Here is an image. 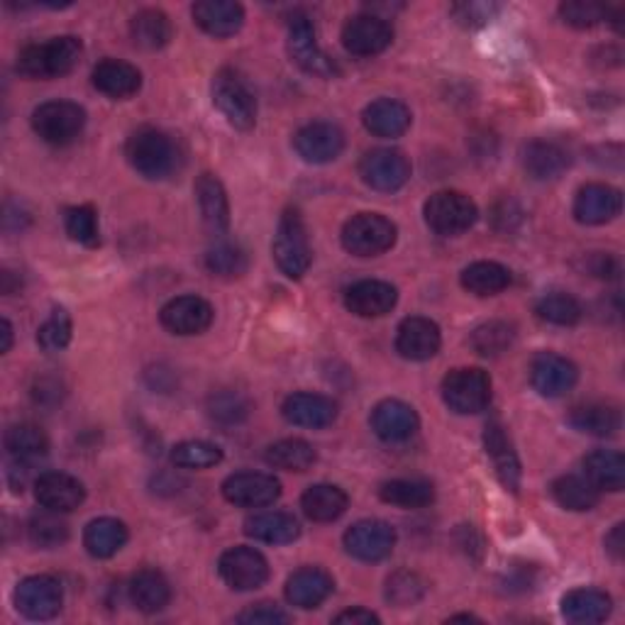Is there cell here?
Listing matches in <instances>:
<instances>
[{
    "label": "cell",
    "instance_id": "cell-34",
    "mask_svg": "<svg viewBox=\"0 0 625 625\" xmlns=\"http://www.w3.org/2000/svg\"><path fill=\"white\" fill-rule=\"evenodd\" d=\"M128 596L137 611L142 614H159L171 602V586L167 577L157 569H140L130 579Z\"/></svg>",
    "mask_w": 625,
    "mask_h": 625
},
{
    "label": "cell",
    "instance_id": "cell-35",
    "mask_svg": "<svg viewBox=\"0 0 625 625\" xmlns=\"http://www.w3.org/2000/svg\"><path fill=\"white\" fill-rule=\"evenodd\" d=\"M128 525L118 518H96L83 530V547L89 549V555L96 559H108L118 555L128 543Z\"/></svg>",
    "mask_w": 625,
    "mask_h": 625
},
{
    "label": "cell",
    "instance_id": "cell-17",
    "mask_svg": "<svg viewBox=\"0 0 625 625\" xmlns=\"http://www.w3.org/2000/svg\"><path fill=\"white\" fill-rule=\"evenodd\" d=\"M577 381H579V369L572 359L555 353H540L533 359L530 384L540 396L562 398L577 386Z\"/></svg>",
    "mask_w": 625,
    "mask_h": 625
},
{
    "label": "cell",
    "instance_id": "cell-56",
    "mask_svg": "<svg viewBox=\"0 0 625 625\" xmlns=\"http://www.w3.org/2000/svg\"><path fill=\"white\" fill-rule=\"evenodd\" d=\"M237 623H247V625H279V623H289L291 616L286 614L284 608H279L277 604H269V602H261L245 608L240 616L235 618Z\"/></svg>",
    "mask_w": 625,
    "mask_h": 625
},
{
    "label": "cell",
    "instance_id": "cell-25",
    "mask_svg": "<svg viewBox=\"0 0 625 625\" xmlns=\"http://www.w3.org/2000/svg\"><path fill=\"white\" fill-rule=\"evenodd\" d=\"M191 12L198 28L218 40L237 34L245 24V8L235 0H198Z\"/></svg>",
    "mask_w": 625,
    "mask_h": 625
},
{
    "label": "cell",
    "instance_id": "cell-20",
    "mask_svg": "<svg viewBox=\"0 0 625 625\" xmlns=\"http://www.w3.org/2000/svg\"><path fill=\"white\" fill-rule=\"evenodd\" d=\"M443 333L437 323L423 316H410L396 333V353L410 361H425L440 353Z\"/></svg>",
    "mask_w": 625,
    "mask_h": 625
},
{
    "label": "cell",
    "instance_id": "cell-44",
    "mask_svg": "<svg viewBox=\"0 0 625 625\" xmlns=\"http://www.w3.org/2000/svg\"><path fill=\"white\" fill-rule=\"evenodd\" d=\"M379 496L384 504L398 508H425L435 502V489L423 479H391L381 484Z\"/></svg>",
    "mask_w": 625,
    "mask_h": 625
},
{
    "label": "cell",
    "instance_id": "cell-12",
    "mask_svg": "<svg viewBox=\"0 0 625 625\" xmlns=\"http://www.w3.org/2000/svg\"><path fill=\"white\" fill-rule=\"evenodd\" d=\"M16 606L30 621H52L65 606V586L52 574H32L18 584Z\"/></svg>",
    "mask_w": 625,
    "mask_h": 625
},
{
    "label": "cell",
    "instance_id": "cell-52",
    "mask_svg": "<svg viewBox=\"0 0 625 625\" xmlns=\"http://www.w3.org/2000/svg\"><path fill=\"white\" fill-rule=\"evenodd\" d=\"M67 232L73 242L83 247L101 245V230H98V212L93 206H73L65 212Z\"/></svg>",
    "mask_w": 625,
    "mask_h": 625
},
{
    "label": "cell",
    "instance_id": "cell-4",
    "mask_svg": "<svg viewBox=\"0 0 625 625\" xmlns=\"http://www.w3.org/2000/svg\"><path fill=\"white\" fill-rule=\"evenodd\" d=\"M212 106L237 130H252L257 122V98L235 69H220L210 86Z\"/></svg>",
    "mask_w": 625,
    "mask_h": 625
},
{
    "label": "cell",
    "instance_id": "cell-1",
    "mask_svg": "<svg viewBox=\"0 0 625 625\" xmlns=\"http://www.w3.org/2000/svg\"><path fill=\"white\" fill-rule=\"evenodd\" d=\"M125 157L130 167L149 181L169 179L181 167V149L173 137L157 128H140L128 137Z\"/></svg>",
    "mask_w": 625,
    "mask_h": 625
},
{
    "label": "cell",
    "instance_id": "cell-31",
    "mask_svg": "<svg viewBox=\"0 0 625 625\" xmlns=\"http://www.w3.org/2000/svg\"><path fill=\"white\" fill-rule=\"evenodd\" d=\"M245 533L267 545H289L301 537V523L286 510H261L245 520Z\"/></svg>",
    "mask_w": 625,
    "mask_h": 625
},
{
    "label": "cell",
    "instance_id": "cell-6",
    "mask_svg": "<svg viewBox=\"0 0 625 625\" xmlns=\"http://www.w3.org/2000/svg\"><path fill=\"white\" fill-rule=\"evenodd\" d=\"M86 128V110L71 101H47L32 110V130L42 142L67 147L77 142Z\"/></svg>",
    "mask_w": 625,
    "mask_h": 625
},
{
    "label": "cell",
    "instance_id": "cell-7",
    "mask_svg": "<svg viewBox=\"0 0 625 625\" xmlns=\"http://www.w3.org/2000/svg\"><path fill=\"white\" fill-rule=\"evenodd\" d=\"M443 401L459 416H474L492 401V379L479 367L453 369L443 379Z\"/></svg>",
    "mask_w": 625,
    "mask_h": 625
},
{
    "label": "cell",
    "instance_id": "cell-60",
    "mask_svg": "<svg viewBox=\"0 0 625 625\" xmlns=\"http://www.w3.org/2000/svg\"><path fill=\"white\" fill-rule=\"evenodd\" d=\"M335 623H353V625H379L381 618L367 608H349L335 616Z\"/></svg>",
    "mask_w": 625,
    "mask_h": 625
},
{
    "label": "cell",
    "instance_id": "cell-19",
    "mask_svg": "<svg viewBox=\"0 0 625 625\" xmlns=\"http://www.w3.org/2000/svg\"><path fill=\"white\" fill-rule=\"evenodd\" d=\"M398 304L396 286L379 279H361L345 289V308L357 318H381Z\"/></svg>",
    "mask_w": 625,
    "mask_h": 625
},
{
    "label": "cell",
    "instance_id": "cell-37",
    "mask_svg": "<svg viewBox=\"0 0 625 625\" xmlns=\"http://www.w3.org/2000/svg\"><path fill=\"white\" fill-rule=\"evenodd\" d=\"M349 506V496L335 484H316L306 489L301 496V508L308 520L312 523H333L340 516H345V510Z\"/></svg>",
    "mask_w": 625,
    "mask_h": 625
},
{
    "label": "cell",
    "instance_id": "cell-14",
    "mask_svg": "<svg viewBox=\"0 0 625 625\" xmlns=\"http://www.w3.org/2000/svg\"><path fill=\"white\" fill-rule=\"evenodd\" d=\"M394 42L391 22L377 12H361L343 28V44L355 57H377Z\"/></svg>",
    "mask_w": 625,
    "mask_h": 625
},
{
    "label": "cell",
    "instance_id": "cell-54",
    "mask_svg": "<svg viewBox=\"0 0 625 625\" xmlns=\"http://www.w3.org/2000/svg\"><path fill=\"white\" fill-rule=\"evenodd\" d=\"M608 8L596 6V3H562L559 6V18L565 20L569 28L577 30H592L598 22L606 20Z\"/></svg>",
    "mask_w": 625,
    "mask_h": 625
},
{
    "label": "cell",
    "instance_id": "cell-61",
    "mask_svg": "<svg viewBox=\"0 0 625 625\" xmlns=\"http://www.w3.org/2000/svg\"><path fill=\"white\" fill-rule=\"evenodd\" d=\"M530 586H533L530 569H514L510 574H506V579H504V589L508 594H525Z\"/></svg>",
    "mask_w": 625,
    "mask_h": 625
},
{
    "label": "cell",
    "instance_id": "cell-18",
    "mask_svg": "<svg viewBox=\"0 0 625 625\" xmlns=\"http://www.w3.org/2000/svg\"><path fill=\"white\" fill-rule=\"evenodd\" d=\"M216 310L201 296H177L159 310V320L171 335H201L210 328Z\"/></svg>",
    "mask_w": 625,
    "mask_h": 625
},
{
    "label": "cell",
    "instance_id": "cell-53",
    "mask_svg": "<svg viewBox=\"0 0 625 625\" xmlns=\"http://www.w3.org/2000/svg\"><path fill=\"white\" fill-rule=\"evenodd\" d=\"M71 333H73V325L67 308H54L52 316H49L40 325V330H37V345H40L44 353H61V349L69 347Z\"/></svg>",
    "mask_w": 625,
    "mask_h": 625
},
{
    "label": "cell",
    "instance_id": "cell-28",
    "mask_svg": "<svg viewBox=\"0 0 625 625\" xmlns=\"http://www.w3.org/2000/svg\"><path fill=\"white\" fill-rule=\"evenodd\" d=\"M484 447L486 455L492 457L494 469L498 474V479L506 486L508 492H518L520 486V459L514 449V443L506 435V428L502 423H489L484 430Z\"/></svg>",
    "mask_w": 625,
    "mask_h": 625
},
{
    "label": "cell",
    "instance_id": "cell-13",
    "mask_svg": "<svg viewBox=\"0 0 625 625\" xmlns=\"http://www.w3.org/2000/svg\"><path fill=\"white\" fill-rule=\"evenodd\" d=\"M345 549L349 557H355L359 562H381L394 553L396 547V530L394 525L377 518L357 520L355 525H349L345 537Z\"/></svg>",
    "mask_w": 625,
    "mask_h": 625
},
{
    "label": "cell",
    "instance_id": "cell-15",
    "mask_svg": "<svg viewBox=\"0 0 625 625\" xmlns=\"http://www.w3.org/2000/svg\"><path fill=\"white\" fill-rule=\"evenodd\" d=\"M225 502L242 508H267L279 502L281 484L274 474L237 472L222 482Z\"/></svg>",
    "mask_w": 625,
    "mask_h": 625
},
{
    "label": "cell",
    "instance_id": "cell-55",
    "mask_svg": "<svg viewBox=\"0 0 625 625\" xmlns=\"http://www.w3.org/2000/svg\"><path fill=\"white\" fill-rule=\"evenodd\" d=\"M449 12H453L459 24H465V28L474 30V28H484V24H489L496 18L498 6L482 3V0H469V3H455L453 8H449Z\"/></svg>",
    "mask_w": 625,
    "mask_h": 625
},
{
    "label": "cell",
    "instance_id": "cell-21",
    "mask_svg": "<svg viewBox=\"0 0 625 625\" xmlns=\"http://www.w3.org/2000/svg\"><path fill=\"white\" fill-rule=\"evenodd\" d=\"M34 498L42 508L57 510V514H71L83 504L86 489L71 474L44 472L34 479Z\"/></svg>",
    "mask_w": 625,
    "mask_h": 625
},
{
    "label": "cell",
    "instance_id": "cell-16",
    "mask_svg": "<svg viewBox=\"0 0 625 625\" xmlns=\"http://www.w3.org/2000/svg\"><path fill=\"white\" fill-rule=\"evenodd\" d=\"M294 149L308 165H330L345 149V132L335 122H308L294 135Z\"/></svg>",
    "mask_w": 625,
    "mask_h": 625
},
{
    "label": "cell",
    "instance_id": "cell-57",
    "mask_svg": "<svg viewBox=\"0 0 625 625\" xmlns=\"http://www.w3.org/2000/svg\"><path fill=\"white\" fill-rule=\"evenodd\" d=\"M492 222L498 232H514L518 225L523 222V210L514 201V198H506V201H498L492 210Z\"/></svg>",
    "mask_w": 625,
    "mask_h": 625
},
{
    "label": "cell",
    "instance_id": "cell-48",
    "mask_svg": "<svg viewBox=\"0 0 625 625\" xmlns=\"http://www.w3.org/2000/svg\"><path fill=\"white\" fill-rule=\"evenodd\" d=\"M535 310H537V318L549 325H559V328H572V325H577L584 316L582 304L572 294L565 291L543 296L540 301H537Z\"/></svg>",
    "mask_w": 625,
    "mask_h": 625
},
{
    "label": "cell",
    "instance_id": "cell-42",
    "mask_svg": "<svg viewBox=\"0 0 625 625\" xmlns=\"http://www.w3.org/2000/svg\"><path fill=\"white\" fill-rule=\"evenodd\" d=\"M316 447L298 437H286V440L274 443L265 449V462L274 469L284 472H308L316 465Z\"/></svg>",
    "mask_w": 625,
    "mask_h": 625
},
{
    "label": "cell",
    "instance_id": "cell-58",
    "mask_svg": "<svg viewBox=\"0 0 625 625\" xmlns=\"http://www.w3.org/2000/svg\"><path fill=\"white\" fill-rule=\"evenodd\" d=\"M586 271L598 279H618L621 277V261L614 255L592 252L586 257Z\"/></svg>",
    "mask_w": 625,
    "mask_h": 625
},
{
    "label": "cell",
    "instance_id": "cell-62",
    "mask_svg": "<svg viewBox=\"0 0 625 625\" xmlns=\"http://www.w3.org/2000/svg\"><path fill=\"white\" fill-rule=\"evenodd\" d=\"M604 545H606V553H608L611 557H614V559H623V555H625V525H623V523L614 525V530H611V533L606 535Z\"/></svg>",
    "mask_w": 625,
    "mask_h": 625
},
{
    "label": "cell",
    "instance_id": "cell-59",
    "mask_svg": "<svg viewBox=\"0 0 625 625\" xmlns=\"http://www.w3.org/2000/svg\"><path fill=\"white\" fill-rule=\"evenodd\" d=\"M61 396H65V389H61V384L57 379H52V377L37 379L34 386H32V398H34L37 404H42V406L59 404Z\"/></svg>",
    "mask_w": 625,
    "mask_h": 625
},
{
    "label": "cell",
    "instance_id": "cell-8",
    "mask_svg": "<svg viewBox=\"0 0 625 625\" xmlns=\"http://www.w3.org/2000/svg\"><path fill=\"white\" fill-rule=\"evenodd\" d=\"M423 216L433 232L455 237L474 228V222L479 218V208L462 191H437L425 201Z\"/></svg>",
    "mask_w": 625,
    "mask_h": 625
},
{
    "label": "cell",
    "instance_id": "cell-10",
    "mask_svg": "<svg viewBox=\"0 0 625 625\" xmlns=\"http://www.w3.org/2000/svg\"><path fill=\"white\" fill-rule=\"evenodd\" d=\"M218 574L232 592H255L269 579V562L259 549L237 545L220 555Z\"/></svg>",
    "mask_w": 625,
    "mask_h": 625
},
{
    "label": "cell",
    "instance_id": "cell-30",
    "mask_svg": "<svg viewBox=\"0 0 625 625\" xmlns=\"http://www.w3.org/2000/svg\"><path fill=\"white\" fill-rule=\"evenodd\" d=\"M523 169L535 181H553L569 169V155L565 147L547 140H533L523 147Z\"/></svg>",
    "mask_w": 625,
    "mask_h": 625
},
{
    "label": "cell",
    "instance_id": "cell-32",
    "mask_svg": "<svg viewBox=\"0 0 625 625\" xmlns=\"http://www.w3.org/2000/svg\"><path fill=\"white\" fill-rule=\"evenodd\" d=\"M614 602L602 589H592V586H582V589H572L562 596V616L569 623H604L611 616Z\"/></svg>",
    "mask_w": 625,
    "mask_h": 625
},
{
    "label": "cell",
    "instance_id": "cell-11",
    "mask_svg": "<svg viewBox=\"0 0 625 625\" xmlns=\"http://www.w3.org/2000/svg\"><path fill=\"white\" fill-rule=\"evenodd\" d=\"M359 177L374 191L394 194L408 183L410 161L401 149H391V147L371 149V152H367L359 161Z\"/></svg>",
    "mask_w": 625,
    "mask_h": 625
},
{
    "label": "cell",
    "instance_id": "cell-38",
    "mask_svg": "<svg viewBox=\"0 0 625 625\" xmlns=\"http://www.w3.org/2000/svg\"><path fill=\"white\" fill-rule=\"evenodd\" d=\"M569 425L592 437H614L621 430V414L608 404H579L569 410Z\"/></svg>",
    "mask_w": 625,
    "mask_h": 625
},
{
    "label": "cell",
    "instance_id": "cell-5",
    "mask_svg": "<svg viewBox=\"0 0 625 625\" xmlns=\"http://www.w3.org/2000/svg\"><path fill=\"white\" fill-rule=\"evenodd\" d=\"M398 228L381 212H359L343 228V247L355 257H379L396 245Z\"/></svg>",
    "mask_w": 625,
    "mask_h": 625
},
{
    "label": "cell",
    "instance_id": "cell-41",
    "mask_svg": "<svg viewBox=\"0 0 625 625\" xmlns=\"http://www.w3.org/2000/svg\"><path fill=\"white\" fill-rule=\"evenodd\" d=\"M6 449L12 459L28 462L37 465L49 453V440L42 428H37L32 423H18L10 425L6 433Z\"/></svg>",
    "mask_w": 625,
    "mask_h": 625
},
{
    "label": "cell",
    "instance_id": "cell-27",
    "mask_svg": "<svg viewBox=\"0 0 625 625\" xmlns=\"http://www.w3.org/2000/svg\"><path fill=\"white\" fill-rule=\"evenodd\" d=\"M91 79H93L96 89L103 96L112 98V101H125V98H132L137 91L142 89L140 69L128 65V61H122V59L98 61Z\"/></svg>",
    "mask_w": 625,
    "mask_h": 625
},
{
    "label": "cell",
    "instance_id": "cell-49",
    "mask_svg": "<svg viewBox=\"0 0 625 625\" xmlns=\"http://www.w3.org/2000/svg\"><path fill=\"white\" fill-rule=\"evenodd\" d=\"M425 592H428V584H425L420 574L401 569V572H394L391 577L386 579L384 596L386 602L396 608H410L423 602Z\"/></svg>",
    "mask_w": 625,
    "mask_h": 625
},
{
    "label": "cell",
    "instance_id": "cell-45",
    "mask_svg": "<svg viewBox=\"0 0 625 625\" xmlns=\"http://www.w3.org/2000/svg\"><path fill=\"white\" fill-rule=\"evenodd\" d=\"M206 269L218 279H240L249 269V257L242 245L222 240L206 252Z\"/></svg>",
    "mask_w": 625,
    "mask_h": 625
},
{
    "label": "cell",
    "instance_id": "cell-3",
    "mask_svg": "<svg viewBox=\"0 0 625 625\" xmlns=\"http://www.w3.org/2000/svg\"><path fill=\"white\" fill-rule=\"evenodd\" d=\"M271 252L284 277L301 279L310 269L312 249L308 240V228L304 222V216L296 208H286L284 216L279 218Z\"/></svg>",
    "mask_w": 625,
    "mask_h": 625
},
{
    "label": "cell",
    "instance_id": "cell-46",
    "mask_svg": "<svg viewBox=\"0 0 625 625\" xmlns=\"http://www.w3.org/2000/svg\"><path fill=\"white\" fill-rule=\"evenodd\" d=\"M516 343V328L506 320H489L472 333L474 353L482 357H498Z\"/></svg>",
    "mask_w": 625,
    "mask_h": 625
},
{
    "label": "cell",
    "instance_id": "cell-47",
    "mask_svg": "<svg viewBox=\"0 0 625 625\" xmlns=\"http://www.w3.org/2000/svg\"><path fill=\"white\" fill-rule=\"evenodd\" d=\"M28 535L32 545L42 549H54L69 540V525L65 518H61V514H57V510L42 508L40 514L30 516Z\"/></svg>",
    "mask_w": 625,
    "mask_h": 625
},
{
    "label": "cell",
    "instance_id": "cell-24",
    "mask_svg": "<svg viewBox=\"0 0 625 625\" xmlns=\"http://www.w3.org/2000/svg\"><path fill=\"white\" fill-rule=\"evenodd\" d=\"M281 414L291 425H298V428L318 430L333 425L337 420V414H340V408H337L330 396L301 391L286 398L281 406Z\"/></svg>",
    "mask_w": 625,
    "mask_h": 625
},
{
    "label": "cell",
    "instance_id": "cell-36",
    "mask_svg": "<svg viewBox=\"0 0 625 625\" xmlns=\"http://www.w3.org/2000/svg\"><path fill=\"white\" fill-rule=\"evenodd\" d=\"M584 477L598 492H621L625 486V457L618 449H594L584 457Z\"/></svg>",
    "mask_w": 625,
    "mask_h": 625
},
{
    "label": "cell",
    "instance_id": "cell-40",
    "mask_svg": "<svg viewBox=\"0 0 625 625\" xmlns=\"http://www.w3.org/2000/svg\"><path fill=\"white\" fill-rule=\"evenodd\" d=\"M459 284L474 296H496L510 286V271L498 261H474L462 269Z\"/></svg>",
    "mask_w": 625,
    "mask_h": 625
},
{
    "label": "cell",
    "instance_id": "cell-51",
    "mask_svg": "<svg viewBox=\"0 0 625 625\" xmlns=\"http://www.w3.org/2000/svg\"><path fill=\"white\" fill-rule=\"evenodd\" d=\"M171 462L181 469H208L222 462V449L206 440H183L171 449Z\"/></svg>",
    "mask_w": 625,
    "mask_h": 625
},
{
    "label": "cell",
    "instance_id": "cell-50",
    "mask_svg": "<svg viewBox=\"0 0 625 625\" xmlns=\"http://www.w3.org/2000/svg\"><path fill=\"white\" fill-rule=\"evenodd\" d=\"M208 414L212 420L222 425H240L252 414V404L242 391L220 389L208 398Z\"/></svg>",
    "mask_w": 625,
    "mask_h": 625
},
{
    "label": "cell",
    "instance_id": "cell-9",
    "mask_svg": "<svg viewBox=\"0 0 625 625\" xmlns=\"http://www.w3.org/2000/svg\"><path fill=\"white\" fill-rule=\"evenodd\" d=\"M286 47L296 67H301L310 77L318 79H333L337 73L335 61L323 52L316 37V28L304 12H294L289 20V37H286Z\"/></svg>",
    "mask_w": 625,
    "mask_h": 625
},
{
    "label": "cell",
    "instance_id": "cell-22",
    "mask_svg": "<svg viewBox=\"0 0 625 625\" xmlns=\"http://www.w3.org/2000/svg\"><path fill=\"white\" fill-rule=\"evenodd\" d=\"M371 430L384 443H406L420 430V418L414 406L398 401V398H386L371 410Z\"/></svg>",
    "mask_w": 625,
    "mask_h": 625
},
{
    "label": "cell",
    "instance_id": "cell-43",
    "mask_svg": "<svg viewBox=\"0 0 625 625\" xmlns=\"http://www.w3.org/2000/svg\"><path fill=\"white\" fill-rule=\"evenodd\" d=\"M553 498L567 510H577V514H584V510L596 508L598 498H602V492L586 479V477H577V474H565L553 482Z\"/></svg>",
    "mask_w": 625,
    "mask_h": 625
},
{
    "label": "cell",
    "instance_id": "cell-64",
    "mask_svg": "<svg viewBox=\"0 0 625 625\" xmlns=\"http://www.w3.org/2000/svg\"><path fill=\"white\" fill-rule=\"evenodd\" d=\"M449 621H479V618L472 616V614H459V616H453Z\"/></svg>",
    "mask_w": 625,
    "mask_h": 625
},
{
    "label": "cell",
    "instance_id": "cell-23",
    "mask_svg": "<svg viewBox=\"0 0 625 625\" xmlns=\"http://www.w3.org/2000/svg\"><path fill=\"white\" fill-rule=\"evenodd\" d=\"M623 210V196L608 183H586L574 198V218L582 225H606Z\"/></svg>",
    "mask_w": 625,
    "mask_h": 625
},
{
    "label": "cell",
    "instance_id": "cell-39",
    "mask_svg": "<svg viewBox=\"0 0 625 625\" xmlns=\"http://www.w3.org/2000/svg\"><path fill=\"white\" fill-rule=\"evenodd\" d=\"M171 34H173V30H171L169 16L157 8H145L130 20L132 42L137 47L147 49V52H157V49L167 47Z\"/></svg>",
    "mask_w": 625,
    "mask_h": 625
},
{
    "label": "cell",
    "instance_id": "cell-26",
    "mask_svg": "<svg viewBox=\"0 0 625 625\" xmlns=\"http://www.w3.org/2000/svg\"><path fill=\"white\" fill-rule=\"evenodd\" d=\"M335 589L333 577L320 567H301L294 572L289 582H286V602L296 608H318L323 602H328V596Z\"/></svg>",
    "mask_w": 625,
    "mask_h": 625
},
{
    "label": "cell",
    "instance_id": "cell-2",
    "mask_svg": "<svg viewBox=\"0 0 625 625\" xmlns=\"http://www.w3.org/2000/svg\"><path fill=\"white\" fill-rule=\"evenodd\" d=\"M83 54V44L79 37L61 34L47 42L28 44L18 54V73L32 81H49L67 77L79 65Z\"/></svg>",
    "mask_w": 625,
    "mask_h": 625
},
{
    "label": "cell",
    "instance_id": "cell-33",
    "mask_svg": "<svg viewBox=\"0 0 625 625\" xmlns=\"http://www.w3.org/2000/svg\"><path fill=\"white\" fill-rule=\"evenodd\" d=\"M410 116L408 106H404L401 101H394V98H379V101H374L365 108L361 112V122H365V128L377 135V137H401L408 128H410Z\"/></svg>",
    "mask_w": 625,
    "mask_h": 625
},
{
    "label": "cell",
    "instance_id": "cell-63",
    "mask_svg": "<svg viewBox=\"0 0 625 625\" xmlns=\"http://www.w3.org/2000/svg\"><path fill=\"white\" fill-rule=\"evenodd\" d=\"M10 347H12V325L8 318H3V345H0V353H10Z\"/></svg>",
    "mask_w": 625,
    "mask_h": 625
},
{
    "label": "cell",
    "instance_id": "cell-29",
    "mask_svg": "<svg viewBox=\"0 0 625 625\" xmlns=\"http://www.w3.org/2000/svg\"><path fill=\"white\" fill-rule=\"evenodd\" d=\"M196 201L210 235H222L230 228V201L216 173H201L196 181Z\"/></svg>",
    "mask_w": 625,
    "mask_h": 625
}]
</instances>
